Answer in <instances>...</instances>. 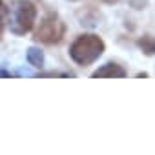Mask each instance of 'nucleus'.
Instances as JSON below:
<instances>
[{
	"label": "nucleus",
	"instance_id": "1",
	"mask_svg": "<svg viewBox=\"0 0 155 155\" xmlns=\"http://www.w3.org/2000/svg\"><path fill=\"white\" fill-rule=\"evenodd\" d=\"M104 51V42L97 37V35H84L79 37L69 48L71 58L81 64V66H88L93 60H97Z\"/></svg>",
	"mask_w": 155,
	"mask_h": 155
},
{
	"label": "nucleus",
	"instance_id": "2",
	"mask_svg": "<svg viewBox=\"0 0 155 155\" xmlns=\"http://www.w3.org/2000/svg\"><path fill=\"white\" fill-rule=\"evenodd\" d=\"M64 31H66V28L58 20V17L57 15H48L42 20V24H40V28L37 31V40L46 42V44H55V42L62 40Z\"/></svg>",
	"mask_w": 155,
	"mask_h": 155
},
{
	"label": "nucleus",
	"instance_id": "3",
	"mask_svg": "<svg viewBox=\"0 0 155 155\" xmlns=\"http://www.w3.org/2000/svg\"><path fill=\"white\" fill-rule=\"evenodd\" d=\"M17 18H15V24H13V33L17 35H24L28 33L33 24H35V17H37V9L31 2H26V0H20L17 4Z\"/></svg>",
	"mask_w": 155,
	"mask_h": 155
},
{
	"label": "nucleus",
	"instance_id": "4",
	"mask_svg": "<svg viewBox=\"0 0 155 155\" xmlns=\"http://www.w3.org/2000/svg\"><path fill=\"white\" fill-rule=\"evenodd\" d=\"M93 77L95 79L97 77H117V79H122V77H126V71L120 66H117V64H106V66L99 68L93 73Z\"/></svg>",
	"mask_w": 155,
	"mask_h": 155
},
{
	"label": "nucleus",
	"instance_id": "5",
	"mask_svg": "<svg viewBox=\"0 0 155 155\" xmlns=\"http://www.w3.org/2000/svg\"><path fill=\"white\" fill-rule=\"evenodd\" d=\"M139 48L142 49V53H146V55H155V38L153 37H142V38H139Z\"/></svg>",
	"mask_w": 155,
	"mask_h": 155
},
{
	"label": "nucleus",
	"instance_id": "6",
	"mask_svg": "<svg viewBox=\"0 0 155 155\" xmlns=\"http://www.w3.org/2000/svg\"><path fill=\"white\" fill-rule=\"evenodd\" d=\"M28 60H29V62H31L33 66L40 68V66H42V62H44V57H42V53H40L38 49L31 48V49L28 51Z\"/></svg>",
	"mask_w": 155,
	"mask_h": 155
},
{
	"label": "nucleus",
	"instance_id": "7",
	"mask_svg": "<svg viewBox=\"0 0 155 155\" xmlns=\"http://www.w3.org/2000/svg\"><path fill=\"white\" fill-rule=\"evenodd\" d=\"M6 15H8V8L4 6V2H2V0H0V35H2V29H4Z\"/></svg>",
	"mask_w": 155,
	"mask_h": 155
},
{
	"label": "nucleus",
	"instance_id": "8",
	"mask_svg": "<svg viewBox=\"0 0 155 155\" xmlns=\"http://www.w3.org/2000/svg\"><path fill=\"white\" fill-rule=\"evenodd\" d=\"M104 2H108V4H113V2H119V0H104Z\"/></svg>",
	"mask_w": 155,
	"mask_h": 155
}]
</instances>
